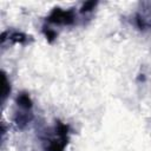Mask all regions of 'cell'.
Instances as JSON below:
<instances>
[{
    "mask_svg": "<svg viewBox=\"0 0 151 151\" xmlns=\"http://www.w3.org/2000/svg\"><path fill=\"white\" fill-rule=\"evenodd\" d=\"M70 125L61 123L60 120L55 124L54 137L48 138L44 142L45 151H64L70 140Z\"/></svg>",
    "mask_w": 151,
    "mask_h": 151,
    "instance_id": "cell-1",
    "label": "cell"
},
{
    "mask_svg": "<svg viewBox=\"0 0 151 151\" xmlns=\"http://www.w3.org/2000/svg\"><path fill=\"white\" fill-rule=\"evenodd\" d=\"M47 22L61 26H70L76 22V13L73 9H63L60 7H54L47 17Z\"/></svg>",
    "mask_w": 151,
    "mask_h": 151,
    "instance_id": "cell-2",
    "label": "cell"
},
{
    "mask_svg": "<svg viewBox=\"0 0 151 151\" xmlns=\"http://www.w3.org/2000/svg\"><path fill=\"white\" fill-rule=\"evenodd\" d=\"M6 34L8 35V38L1 37V44H4L6 41V39H8V41H11V42L20 44V45H27L31 41H33V38L31 35H27V34H25L22 32L12 31V32H6Z\"/></svg>",
    "mask_w": 151,
    "mask_h": 151,
    "instance_id": "cell-3",
    "label": "cell"
},
{
    "mask_svg": "<svg viewBox=\"0 0 151 151\" xmlns=\"http://www.w3.org/2000/svg\"><path fill=\"white\" fill-rule=\"evenodd\" d=\"M20 110V109H19ZM33 119V113L31 111H25V110H20V111H17L15 114H14V123L15 125L18 126V129L20 130H24Z\"/></svg>",
    "mask_w": 151,
    "mask_h": 151,
    "instance_id": "cell-4",
    "label": "cell"
},
{
    "mask_svg": "<svg viewBox=\"0 0 151 151\" xmlns=\"http://www.w3.org/2000/svg\"><path fill=\"white\" fill-rule=\"evenodd\" d=\"M17 106L20 110L25 111H31L33 107V101L27 92H20L17 97Z\"/></svg>",
    "mask_w": 151,
    "mask_h": 151,
    "instance_id": "cell-5",
    "label": "cell"
},
{
    "mask_svg": "<svg viewBox=\"0 0 151 151\" xmlns=\"http://www.w3.org/2000/svg\"><path fill=\"white\" fill-rule=\"evenodd\" d=\"M41 32H42V34L46 37V39H47V41L50 42V44H52L55 39H57V32L54 31V29H52V28H50L48 26H46V25H44L42 26V28H41Z\"/></svg>",
    "mask_w": 151,
    "mask_h": 151,
    "instance_id": "cell-6",
    "label": "cell"
},
{
    "mask_svg": "<svg viewBox=\"0 0 151 151\" xmlns=\"http://www.w3.org/2000/svg\"><path fill=\"white\" fill-rule=\"evenodd\" d=\"M9 92H11V85H9V81H8V79H7V77H6V74H5V72H2V91H1V94H2V103H5V100H6V98L8 97V94H9Z\"/></svg>",
    "mask_w": 151,
    "mask_h": 151,
    "instance_id": "cell-7",
    "label": "cell"
},
{
    "mask_svg": "<svg viewBox=\"0 0 151 151\" xmlns=\"http://www.w3.org/2000/svg\"><path fill=\"white\" fill-rule=\"evenodd\" d=\"M97 5H98L97 1H86V2H84V4L81 5V7H80V13H81V14H87V13L92 12V11L96 8Z\"/></svg>",
    "mask_w": 151,
    "mask_h": 151,
    "instance_id": "cell-8",
    "label": "cell"
}]
</instances>
